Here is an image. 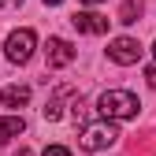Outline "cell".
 Listing matches in <instances>:
<instances>
[{
  "instance_id": "8fae6325",
  "label": "cell",
  "mask_w": 156,
  "mask_h": 156,
  "mask_svg": "<svg viewBox=\"0 0 156 156\" xmlns=\"http://www.w3.org/2000/svg\"><path fill=\"white\" fill-rule=\"evenodd\" d=\"M45 156H71V149H63V145H48Z\"/></svg>"
},
{
  "instance_id": "52a82bcc",
  "label": "cell",
  "mask_w": 156,
  "mask_h": 156,
  "mask_svg": "<svg viewBox=\"0 0 156 156\" xmlns=\"http://www.w3.org/2000/svg\"><path fill=\"white\" fill-rule=\"evenodd\" d=\"M23 130H26L23 115H0V145H4V141H11V138H19Z\"/></svg>"
},
{
  "instance_id": "2e32d148",
  "label": "cell",
  "mask_w": 156,
  "mask_h": 156,
  "mask_svg": "<svg viewBox=\"0 0 156 156\" xmlns=\"http://www.w3.org/2000/svg\"><path fill=\"white\" fill-rule=\"evenodd\" d=\"M45 4H63V0H45Z\"/></svg>"
},
{
  "instance_id": "4fadbf2b",
  "label": "cell",
  "mask_w": 156,
  "mask_h": 156,
  "mask_svg": "<svg viewBox=\"0 0 156 156\" xmlns=\"http://www.w3.org/2000/svg\"><path fill=\"white\" fill-rule=\"evenodd\" d=\"M15 156H34V152H30V149H19V152H15Z\"/></svg>"
},
{
  "instance_id": "277c9868",
  "label": "cell",
  "mask_w": 156,
  "mask_h": 156,
  "mask_svg": "<svg viewBox=\"0 0 156 156\" xmlns=\"http://www.w3.org/2000/svg\"><path fill=\"white\" fill-rule=\"evenodd\" d=\"M108 60H112V63H123V67L138 63V60H141V45H138V37H115V41L108 45Z\"/></svg>"
},
{
  "instance_id": "5b68a950",
  "label": "cell",
  "mask_w": 156,
  "mask_h": 156,
  "mask_svg": "<svg viewBox=\"0 0 156 156\" xmlns=\"http://www.w3.org/2000/svg\"><path fill=\"white\" fill-rule=\"evenodd\" d=\"M74 45L71 41H63V37H48V45H45V60H48V67L52 71H60V67H71L74 63Z\"/></svg>"
},
{
  "instance_id": "e0dca14e",
  "label": "cell",
  "mask_w": 156,
  "mask_h": 156,
  "mask_svg": "<svg viewBox=\"0 0 156 156\" xmlns=\"http://www.w3.org/2000/svg\"><path fill=\"white\" fill-rule=\"evenodd\" d=\"M152 52H156V45H152Z\"/></svg>"
},
{
  "instance_id": "7c38bea8",
  "label": "cell",
  "mask_w": 156,
  "mask_h": 156,
  "mask_svg": "<svg viewBox=\"0 0 156 156\" xmlns=\"http://www.w3.org/2000/svg\"><path fill=\"white\" fill-rule=\"evenodd\" d=\"M145 78H149V86L156 89V67H149V71H145Z\"/></svg>"
},
{
  "instance_id": "3957f363",
  "label": "cell",
  "mask_w": 156,
  "mask_h": 156,
  "mask_svg": "<svg viewBox=\"0 0 156 156\" xmlns=\"http://www.w3.org/2000/svg\"><path fill=\"white\" fill-rule=\"evenodd\" d=\"M34 45H37L34 30H15V34H8L4 56H8L11 63H30V56H34Z\"/></svg>"
},
{
  "instance_id": "5bb4252c",
  "label": "cell",
  "mask_w": 156,
  "mask_h": 156,
  "mask_svg": "<svg viewBox=\"0 0 156 156\" xmlns=\"http://www.w3.org/2000/svg\"><path fill=\"white\" fill-rule=\"evenodd\" d=\"M8 4H19V0H0V8H8Z\"/></svg>"
},
{
  "instance_id": "30bf717a",
  "label": "cell",
  "mask_w": 156,
  "mask_h": 156,
  "mask_svg": "<svg viewBox=\"0 0 156 156\" xmlns=\"http://www.w3.org/2000/svg\"><path fill=\"white\" fill-rule=\"evenodd\" d=\"M63 93H67V89H60V93H56L52 101L41 108V112H45V119H60V115H63Z\"/></svg>"
},
{
  "instance_id": "ba28073f",
  "label": "cell",
  "mask_w": 156,
  "mask_h": 156,
  "mask_svg": "<svg viewBox=\"0 0 156 156\" xmlns=\"http://www.w3.org/2000/svg\"><path fill=\"white\" fill-rule=\"evenodd\" d=\"M0 101H4L8 108L26 104V101H30V86H8V89H0Z\"/></svg>"
},
{
  "instance_id": "7a4b0ae2",
  "label": "cell",
  "mask_w": 156,
  "mask_h": 156,
  "mask_svg": "<svg viewBox=\"0 0 156 156\" xmlns=\"http://www.w3.org/2000/svg\"><path fill=\"white\" fill-rule=\"evenodd\" d=\"M115 138H119L115 123H112V119H104V123H93V126H86L78 141H82V149H86V152H101V149L115 145Z\"/></svg>"
},
{
  "instance_id": "9a60e30c",
  "label": "cell",
  "mask_w": 156,
  "mask_h": 156,
  "mask_svg": "<svg viewBox=\"0 0 156 156\" xmlns=\"http://www.w3.org/2000/svg\"><path fill=\"white\" fill-rule=\"evenodd\" d=\"M82 4H101V0H82Z\"/></svg>"
},
{
  "instance_id": "9c48e42d",
  "label": "cell",
  "mask_w": 156,
  "mask_h": 156,
  "mask_svg": "<svg viewBox=\"0 0 156 156\" xmlns=\"http://www.w3.org/2000/svg\"><path fill=\"white\" fill-rule=\"evenodd\" d=\"M141 11H145V0H123V8H119V23H138L141 19Z\"/></svg>"
},
{
  "instance_id": "6da1fadb",
  "label": "cell",
  "mask_w": 156,
  "mask_h": 156,
  "mask_svg": "<svg viewBox=\"0 0 156 156\" xmlns=\"http://www.w3.org/2000/svg\"><path fill=\"white\" fill-rule=\"evenodd\" d=\"M138 97L126 93V89H108L101 93V101H97V112L104 115V119H134L138 115Z\"/></svg>"
},
{
  "instance_id": "8992f818",
  "label": "cell",
  "mask_w": 156,
  "mask_h": 156,
  "mask_svg": "<svg viewBox=\"0 0 156 156\" xmlns=\"http://www.w3.org/2000/svg\"><path fill=\"white\" fill-rule=\"evenodd\" d=\"M71 26L78 34H108V19L97 15V11H74L71 15Z\"/></svg>"
}]
</instances>
